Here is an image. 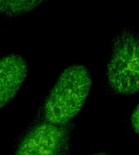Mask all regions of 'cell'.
<instances>
[{"mask_svg":"<svg viewBox=\"0 0 139 155\" xmlns=\"http://www.w3.org/2000/svg\"><path fill=\"white\" fill-rule=\"evenodd\" d=\"M92 85L90 71L83 64L65 68L43 104L44 121L53 124H69L82 109Z\"/></svg>","mask_w":139,"mask_h":155,"instance_id":"cell-1","label":"cell"},{"mask_svg":"<svg viewBox=\"0 0 139 155\" xmlns=\"http://www.w3.org/2000/svg\"><path fill=\"white\" fill-rule=\"evenodd\" d=\"M139 36L132 27H122L114 35L107 65L109 89L119 95L139 90Z\"/></svg>","mask_w":139,"mask_h":155,"instance_id":"cell-2","label":"cell"},{"mask_svg":"<svg viewBox=\"0 0 139 155\" xmlns=\"http://www.w3.org/2000/svg\"><path fill=\"white\" fill-rule=\"evenodd\" d=\"M72 131L73 124L71 123H39L25 134L14 155H67Z\"/></svg>","mask_w":139,"mask_h":155,"instance_id":"cell-3","label":"cell"},{"mask_svg":"<svg viewBox=\"0 0 139 155\" xmlns=\"http://www.w3.org/2000/svg\"><path fill=\"white\" fill-rule=\"evenodd\" d=\"M27 74L28 64L22 55L10 54L0 58V108L18 93Z\"/></svg>","mask_w":139,"mask_h":155,"instance_id":"cell-4","label":"cell"},{"mask_svg":"<svg viewBox=\"0 0 139 155\" xmlns=\"http://www.w3.org/2000/svg\"><path fill=\"white\" fill-rule=\"evenodd\" d=\"M47 0H0V15L6 17H17L28 14Z\"/></svg>","mask_w":139,"mask_h":155,"instance_id":"cell-5","label":"cell"},{"mask_svg":"<svg viewBox=\"0 0 139 155\" xmlns=\"http://www.w3.org/2000/svg\"><path fill=\"white\" fill-rule=\"evenodd\" d=\"M138 106H137V108L135 109V111H134V113L132 114V116H131V125H132V128L134 129L136 134H138Z\"/></svg>","mask_w":139,"mask_h":155,"instance_id":"cell-6","label":"cell"},{"mask_svg":"<svg viewBox=\"0 0 139 155\" xmlns=\"http://www.w3.org/2000/svg\"><path fill=\"white\" fill-rule=\"evenodd\" d=\"M92 155H110L109 153H97V154H92Z\"/></svg>","mask_w":139,"mask_h":155,"instance_id":"cell-7","label":"cell"}]
</instances>
